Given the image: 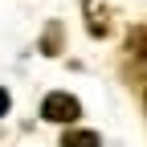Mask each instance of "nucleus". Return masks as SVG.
<instances>
[{"label":"nucleus","instance_id":"nucleus-1","mask_svg":"<svg viewBox=\"0 0 147 147\" xmlns=\"http://www.w3.org/2000/svg\"><path fill=\"white\" fill-rule=\"evenodd\" d=\"M41 115L49 123H78L82 102L74 98V94H65V90H53V94H45V102H41Z\"/></svg>","mask_w":147,"mask_h":147},{"label":"nucleus","instance_id":"nucleus-2","mask_svg":"<svg viewBox=\"0 0 147 147\" xmlns=\"http://www.w3.org/2000/svg\"><path fill=\"white\" fill-rule=\"evenodd\" d=\"M86 29H90V37H106V29H110L106 0H86Z\"/></svg>","mask_w":147,"mask_h":147},{"label":"nucleus","instance_id":"nucleus-3","mask_svg":"<svg viewBox=\"0 0 147 147\" xmlns=\"http://www.w3.org/2000/svg\"><path fill=\"white\" fill-rule=\"evenodd\" d=\"M127 53H131L135 61H143V65H147V25H139V29L127 33Z\"/></svg>","mask_w":147,"mask_h":147},{"label":"nucleus","instance_id":"nucleus-4","mask_svg":"<svg viewBox=\"0 0 147 147\" xmlns=\"http://www.w3.org/2000/svg\"><path fill=\"white\" fill-rule=\"evenodd\" d=\"M61 147H102V139L94 131H65L61 135Z\"/></svg>","mask_w":147,"mask_h":147},{"label":"nucleus","instance_id":"nucleus-5","mask_svg":"<svg viewBox=\"0 0 147 147\" xmlns=\"http://www.w3.org/2000/svg\"><path fill=\"white\" fill-rule=\"evenodd\" d=\"M8 106H12V98H8V90H0V119L8 115Z\"/></svg>","mask_w":147,"mask_h":147},{"label":"nucleus","instance_id":"nucleus-6","mask_svg":"<svg viewBox=\"0 0 147 147\" xmlns=\"http://www.w3.org/2000/svg\"><path fill=\"white\" fill-rule=\"evenodd\" d=\"M143 102H147V98H143Z\"/></svg>","mask_w":147,"mask_h":147}]
</instances>
